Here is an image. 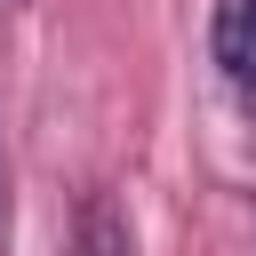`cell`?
Returning <instances> with one entry per match:
<instances>
[{"instance_id":"cell-1","label":"cell","mask_w":256,"mask_h":256,"mask_svg":"<svg viewBox=\"0 0 256 256\" xmlns=\"http://www.w3.org/2000/svg\"><path fill=\"white\" fill-rule=\"evenodd\" d=\"M208 56L232 96L256 104V0H216L208 8Z\"/></svg>"},{"instance_id":"cell-3","label":"cell","mask_w":256,"mask_h":256,"mask_svg":"<svg viewBox=\"0 0 256 256\" xmlns=\"http://www.w3.org/2000/svg\"><path fill=\"white\" fill-rule=\"evenodd\" d=\"M0 240H8V168H0Z\"/></svg>"},{"instance_id":"cell-4","label":"cell","mask_w":256,"mask_h":256,"mask_svg":"<svg viewBox=\"0 0 256 256\" xmlns=\"http://www.w3.org/2000/svg\"><path fill=\"white\" fill-rule=\"evenodd\" d=\"M0 8H16V0H0Z\"/></svg>"},{"instance_id":"cell-2","label":"cell","mask_w":256,"mask_h":256,"mask_svg":"<svg viewBox=\"0 0 256 256\" xmlns=\"http://www.w3.org/2000/svg\"><path fill=\"white\" fill-rule=\"evenodd\" d=\"M80 256H136L128 208H120L112 192H88V208H80Z\"/></svg>"}]
</instances>
